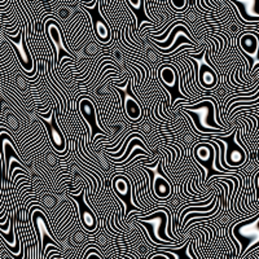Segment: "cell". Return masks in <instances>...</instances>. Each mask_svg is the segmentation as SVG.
I'll use <instances>...</instances> for the list:
<instances>
[{
  "mask_svg": "<svg viewBox=\"0 0 259 259\" xmlns=\"http://www.w3.org/2000/svg\"><path fill=\"white\" fill-rule=\"evenodd\" d=\"M51 142H52V149L56 152L57 154H64L69 150L66 148V140H65L64 133L60 127L57 126L56 121H55V115H53L52 124H51Z\"/></svg>",
  "mask_w": 259,
  "mask_h": 259,
  "instance_id": "6da1fadb",
  "label": "cell"
},
{
  "mask_svg": "<svg viewBox=\"0 0 259 259\" xmlns=\"http://www.w3.org/2000/svg\"><path fill=\"white\" fill-rule=\"evenodd\" d=\"M108 21H96L95 24V34L99 40H105L108 45H110L113 35H112V27H109Z\"/></svg>",
  "mask_w": 259,
  "mask_h": 259,
  "instance_id": "7a4b0ae2",
  "label": "cell"
},
{
  "mask_svg": "<svg viewBox=\"0 0 259 259\" xmlns=\"http://www.w3.org/2000/svg\"><path fill=\"white\" fill-rule=\"evenodd\" d=\"M82 222H83V226L84 228L87 230V232H96L97 231V218H96V214L94 211H91L90 209H84L83 210V214H82Z\"/></svg>",
  "mask_w": 259,
  "mask_h": 259,
  "instance_id": "3957f363",
  "label": "cell"
}]
</instances>
